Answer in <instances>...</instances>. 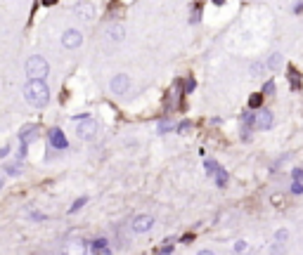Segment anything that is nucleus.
Here are the masks:
<instances>
[{
	"instance_id": "7ed1b4c3",
	"label": "nucleus",
	"mask_w": 303,
	"mask_h": 255,
	"mask_svg": "<svg viewBox=\"0 0 303 255\" xmlns=\"http://www.w3.org/2000/svg\"><path fill=\"white\" fill-rule=\"evenodd\" d=\"M152 227H154V218L152 215H138V218H133V224H130V229L135 234H147Z\"/></svg>"
},
{
	"instance_id": "9d476101",
	"label": "nucleus",
	"mask_w": 303,
	"mask_h": 255,
	"mask_svg": "<svg viewBox=\"0 0 303 255\" xmlns=\"http://www.w3.org/2000/svg\"><path fill=\"white\" fill-rule=\"evenodd\" d=\"M36 137H38V126H26L24 130H21V154H24L26 144H29V142H34Z\"/></svg>"
},
{
	"instance_id": "c756f323",
	"label": "nucleus",
	"mask_w": 303,
	"mask_h": 255,
	"mask_svg": "<svg viewBox=\"0 0 303 255\" xmlns=\"http://www.w3.org/2000/svg\"><path fill=\"white\" fill-rule=\"evenodd\" d=\"M57 0H43V5H54Z\"/></svg>"
},
{
	"instance_id": "dca6fc26",
	"label": "nucleus",
	"mask_w": 303,
	"mask_h": 255,
	"mask_svg": "<svg viewBox=\"0 0 303 255\" xmlns=\"http://www.w3.org/2000/svg\"><path fill=\"white\" fill-rule=\"evenodd\" d=\"M5 173H7V175H19V173H21V165L19 163H7L5 165Z\"/></svg>"
},
{
	"instance_id": "2eb2a0df",
	"label": "nucleus",
	"mask_w": 303,
	"mask_h": 255,
	"mask_svg": "<svg viewBox=\"0 0 303 255\" xmlns=\"http://www.w3.org/2000/svg\"><path fill=\"white\" fill-rule=\"evenodd\" d=\"M124 26H111V29H109V36H111V40H121V38H124Z\"/></svg>"
},
{
	"instance_id": "2f4dec72",
	"label": "nucleus",
	"mask_w": 303,
	"mask_h": 255,
	"mask_svg": "<svg viewBox=\"0 0 303 255\" xmlns=\"http://www.w3.org/2000/svg\"><path fill=\"white\" fill-rule=\"evenodd\" d=\"M0 187H2V177H0Z\"/></svg>"
},
{
	"instance_id": "4468645a",
	"label": "nucleus",
	"mask_w": 303,
	"mask_h": 255,
	"mask_svg": "<svg viewBox=\"0 0 303 255\" xmlns=\"http://www.w3.org/2000/svg\"><path fill=\"white\" fill-rule=\"evenodd\" d=\"M282 64H285V62H282V55H277V52H275V55H270V59H267V66H270L272 71H277Z\"/></svg>"
},
{
	"instance_id": "5701e85b",
	"label": "nucleus",
	"mask_w": 303,
	"mask_h": 255,
	"mask_svg": "<svg viewBox=\"0 0 303 255\" xmlns=\"http://www.w3.org/2000/svg\"><path fill=\"white\" fill-rule=\"evenodd\" d=\"M291 191H294V194H303V182H301V180H296V182H294Z\"/></svg>"
},
{
	"instance_id": "f03ea898",
	"label": "nucleus",
	"mask_w": 303,
	"mask_h": 255,
	"mask_svg": "<svg viewBox=\"0 0 303 255\" xmlns=\"http://www.w3.org/2000/svg\"><path fill=\"white\" fill-rule=\"evenodd\" d=\"M24 71H26L29 78H40V80H43V78L50 73V64H48V62H45L40 55H34V57H29V59H26Z\"/></svg>"
},
{
	"instance_id": "f8f14e48",
	"label": "nucleus",
	"mask_w": 303,
	"mask_h": 255,
	"mask_svg": "<svg viewBox=\"0 0 303 255\" xmlns=\"http://www.w3.org/2000/svg\"><path fill=\"white\" fill-rule=\"evenodd\" d=\"M214 177H215V184H218V187H225V184H228V173H225V170H223L220 165L215 168Z\"/></svg>"
},
{
	"instance_id": "aec40b11",
	"label": "nucleus",
	"mask_w": 303,
	"mask_h": 255,
	"mask_svg": "<svg viewBox=\"0 0 303 255\" xmlns=\"http://www.w3.org/2000/svg\"><path fill=\"white\" fill-rule=\"evenodd\" d=\"M83 206H86V199L81 196V199H78V201H76V203H73V206H71V208H69V213H76V210H81Z\"/></svg>"
},
{
	"instance_id": "9b49d317",
	"label": "nucleus",
	"mask_w": 303,
	"mask_h": 255,
	"mask_svg": "<svg viewBox=\"0 0 303 255\" xmlns=\"http://www.w3.org/2000/svg\"><path fill=\"white\" fill-rule=\"evenodd\" d=\"M107 243H109L107 239H95V241L90 243V251H92V253H107L109 251Z\"/></svg>"
},
{
	"instance_id": "c85d7f7f",
	"label": "nucleus",
	"mask_w": 303,
	"mask_h": 255,
	"mask_svg": "<svg viewBox=\"0 0 303 255\" xmlns=\"http://www.w3.org/2000/svg\"><path fill=\"white\" fill-rule=\"evenodd\" d=\"M7 151H10V146H2V149H0V156H7Z\"/></svg>"
},
{
	"instance_id": "412c9836",
	"label": "nucleus",
	"mask_w": 303,
	"mask_h": 255,
	"mask_svg": "<svg viewBox=\"0 0 303 255\" xmlns=\"http://www.w3.org/2000/svg\"><path fill=\"white\" fill-rule=\"evenodd\" d=\"M199 17H201V5H195V7H192V19H190V21L195 24Z\"/></svg>"
},
{
	"instance_id": "1a4fd4ad",
	"label": "nucleus",
	"mask_w": 303,
	"mask_h": 255,
	"mask_svg": "<svg viewBox=\"0 0 303 255\" xmlns=\"http://www.w3.org/2000/svg\"><path fill=\"white\" fill-rule=\"evenodd\" d=\"M48 137H50V144H53L54 149H67V146H69L67 137H64V132L57 130V128H53V130L48 132Z\"/></svg>"
},
{
	"instance_id": "a211bd4d",
	"label": "nucleus",
	"mask_w": 303,
	"mask_h": 255,
	"mask_svg": "<svg viewBox=\"0 0 303 255\" xmlns=\"http://www.w3.org/2000/svg\"><path fill=\"white\" fill-rule=\"evenodd\" d=\"M275 90H277L275 80H267L266 85H263V95H275Z\"/></svg>"
},
{
	"instance_id": "f257e3e1",
	"label": "nucleus",
	"mask_w": 303,
	"mask_h": 255,
	"mask_svg": "<svg viewBox=\"0 0 303 255\" xmlns=\"http://www.w3.org/2000/svg\"><path fill=\"white\" fill-rule=\"evenodd\" d=\"M24 97L31 107H45L50 102V88L45 85V80L40 78H29V83L24 85Z\"/></svg>"
},
{
	"instance_id": "ddd939ff",
	"label": "nucleus",
	"mask_w": 303,
	"mask_h": 255,
	"mask_svg": "<svg viewBox=\"0 0 303 255\" xmlns=\"http://www.w3.org/2000/svg\"><path fill=\"white\" fill-rule=\"evenodd\" d=\"M263 92H256V95H251L249 97V107L251 109H261V104H263Z\"/></svg>"
},
{
	"instance_id": "39448f33",
	"label": "nucleus",
	"mask_w": 303,
	"mask_h": 255,
	"mask_svg": "<svg viewBox=\"0 0 303 255\" xmlns=\"http://www.w3.org/2000/svg\"><path fill=\"white\" fill-rule=\"evenodd\" d=\"M253 126L258 128V130H270L272 128V113L267 109L253 111Z\"/></svg>"
},
{
	"instance_id": "a878e982",
	"label": "nucleus",
	"mask_w": 303,
	"mask_h": 255,
	"mask_svg": "<svg viewBox=\"0 0 303 255\" xmlns=\"http://www.w3.org/2000/svg\"><path fill=\"white\" fill-rule=\"evenodd\" d=\"M159 132H168V123H166V121L159 123Z\"/></svg>"
},
{
	"instance_id": "b1692460",
	"label": "nucleus",
	"mask_w": 303,
	"mask_h": 255,
	"mask_svg": "<svg viewBox=\"0 0 303 255\" xmlns=\"http://www.w3.org/2000/svg\"><path fill=\"white\" fill-rule=\"evenodd\" d=\"M215 168H218V165H215L214 161H206V173H209V175H214Z\"/></svg>"
},
{
	"instance_id": "cd10ccee",
	"label": "nucleus",
	"mask_w": 303,
	"mask_h": 255,
	"mask_svg": "<svg viewBox=\"0 0 303 255\" xmlns=\"http://www.w3.org/2000/svg\"><path fill=\"white\" fill-rule=\"evenodd\" d=\"M192 90H195V80L190 78V80H187V92H192Z\"/></svg>"
},
{
	"instance_id": "20e7f679",
	"label": "nucleus",
	"mask_w": 303,
	"mask_h": 255,
	"mask_svg": "<svg viewBox=\"0 0 303 255\" xmlns=\"http://www.w3.org/2000/svg\"><path fill=\"white\" fill-rule=\"evenodd\" d=\"M81 43H83V33H81L78 29H67V31L62 33V45H64V48H69V50L78 48Z\"/></svg>"
},
{
	"instance_id": "393cba45",
	"label": "nucleus",
	"mask_w": 303,
	"mask_h": 255,
	"mask_svg": "<svg viewBox=\"0 0 303 255\" xmlns=\"http://www.w3.org/2000/svg\"><path fill=\"white\" fill-rule=\"evenodd\" d=\"M291 177H294V180H303V170H301V168L291 170Z\"/></svg>"
},
{
	"instance_id": "f3484780",
	"label": "nucleus",
	"mask_w": 303,
	"mask_h": 255,
	"mask_svg": "<svg viewBox=\"0 0 303 255\" xmlns=\"http://www.w3.org/2000/svg\"><path fill=\"white\" fill-rule=\"evenodd\" d=\"M263 71H266V64H263V62H253V64H251V73H253V76H261Z\"/></svg>"
},
{
	"instance_id": "7c9ffc66",
	"label": "nucleus",
	"mask_w": 303,
	"mask_h": 255,
	"mask_svg": "<svg viewBox=\"0 0 303 255\" xmlns=\"http://www.w3.org/2000/svg\"><path fill=\"white\" fill-rule=\"evenodd\" d=\"M214 5H225V0H214Z\"/></svg>"
},
{
	"instance_id": "6e6552de",
	"label": "nucleus",
	"mask_w": 303,
	"mask_h": 255,
	"mask_svg": "<svg viewBox=\"0 0 303 255\" xmlns=\"http://www.w3.org/2000/svg\"><path fill=\"white\" fill-rule=\"evenodd\" d=\"M73 12H76V17L78 19H92L95 17V7H92V2H88V0H81V2L73 7Z\"/></svg>"
},
{
	"instance_id": "0eeeda50",
	"label": "nucleus",
	"mask_w": 303,
	"mask_h": 255,
	"mask_svg": "<svg viewBox=\"0 0 303 255\" xmlns=\"http://www.w3.org/2000/svg\"><path fill=\"white\" fill-rule=\"evenodd\" d=\"M128 88H130V78H128L125 73H116V76L111 78V92H116V95H124Z\"/></svg>"
},
{
	"instance_id": "6ab92c4d",
	"label": "nucleus",
	"mask_w": 303,
	"mask_h": 255,
	"mask_svg": "<svg viewBox=\"0 0 303 255\" xmlns=\"http://www.w3.org/2000/svg\"><path fill=\"white\" fill-rule=\"evenodd\" d=\"M289 80H291V85H296V88H299V83H301V80H299V71H296V69H289Z\"/></svg>"
},
{
	"instance_id": "4be33fe9",
	"label": "nucleus",
	"mask_w": 303,
	"mask_h": 255,
	"mask_svg": "<svg viewBox=\"0 0 303 255\" xmlns=\"http://www.w3.org/2000/svg\"><path fill=\"white\" fill-rule=\"evenodd\" d=\"M232 251H234V253H242V251H247V241H237Z\"/></svg>"
},
{
	"instance_id": "bb28decb",
	"label": "nucleus",
	"mask_w": 303,
	"mask_h": 255,
	"mask_svg": "<svg viewBox=\"0 0 303 255\" xmlns=\"http://www.w3.org/2000/svg\"><path fill=\"white\" fill-rule=\"evenodd\" d=\"M285 239H286V232H285V229H282V232H277V241H285Z\"/></svg>"
},
{
	"instance_id": "423d86ee",
	"label": "nucleus",
	"mask_w": 303,
	"mask_h": 255,
	"mask_svg": "<svg viewBox=\"0 0 303 255\" xmlns=\"http://www.w3.org/2000/svg\"><path fill=\"white\" fill-rule=\"evenodd\" d=\"M95 132H97V123H95L92 118H86V121L78 123V137H81V140H92Z\"/></svg>"
}]
</instances>
